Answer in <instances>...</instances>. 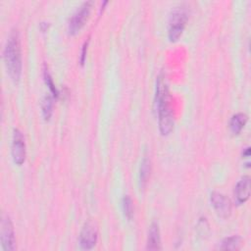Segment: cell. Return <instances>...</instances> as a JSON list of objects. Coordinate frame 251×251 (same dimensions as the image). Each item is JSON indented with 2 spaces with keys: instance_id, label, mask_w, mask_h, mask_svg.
Masks as SVG:
<instances>
[{
  "instance_id": "1",
  "label": "cell",
  "mask_w": 251,
  "mask_h": 251,
  "mask_svg": "<svg viewBox=\"0 0 251 251\" xmlns=\"http://www.w3.org/2000/svg\"><path fill=\"white\" fill-rule=\"evenodd\" d=\"M155 104L158 112L159 130L162 135H168L174 129V115L171 106V96L169 88L163 75H158L156 82Z\"/></svg>"
},
{
  "instance_id": "2",
  "label": "cell",
  "mask_w": 251,
  "mask_h": 251,
  "mask_svg": "<svg viewBox=\"0 0 251 251\" xmlns=\"http://www.w3.org/2000/svg\"><path fill=\"white\" fill-rule=\"evenodd\" d=\"M3 58L9 76L14 82H18L22 75V49L17 29H13L7 38L3 50Z\"/></svg>"
},
{
  "instance_id": "3",
  "label": "cell",
  "mask_w": 251,
  "mask_h": 251,
  "mask_svg": "<svg viewBox=\"0 0 251 251\" xmlns=\"http://www.w3.org/2000/svg\"><path fill=\"white\" fill-rule=\"evenodd\" d=\"M188 16L187 11L184 7H175L170 15L169 19V29L168 36L172 42L176 41L182 34L185 27Z\"/></svg>"
},
{
  "instance_id": "4",
  "label": "cell",
  "mask_w": 251,
  "mask_h": 251,
  "mask_svg": "<svg viewBox=\"0 0 251 251\" xmlns=\"http://www.w3.org/2000/svg\"><path fill=\"white\" fill-rule=\"evenodd\" d=\"M92 4V1L83 2L72 15L68 24V31L70 34L77 33L84 25L89 17Z\"/></svg>"
},
{
  "instance_id": "5",
  "label": "cell",
  "mask_w": 251,
  "mask_h": 251,
  "mask_svg": "<svg viewBox=\"0 0 251 251\" xmlns=\"http://www.w3.org/2000/svg\"><path fill=\"white\" fill-rule=\"evenodd\" d=\"M1 246L4 251H13L16 249L15 231L11 219L7 215H3L1 219L0 230Z\"/></svg>"
},
{
  "instance_id": "6",
  "label": "cell",
  "mask_w": 251,
  "mask_h": 251,
  "mask_svg": "<svg viewBox=\"0 0 251 251\" xmlns=\"http://www.w3.org/2000/svg\"><path fill=\"white\" fill-rule=\"evenodd\" d=\"M98 239V228L94 222L87 221L79 233L78 237V243L81 249L83 250H90L92 249Z\"/></svg>"
},
{
  "instance_id": "7",
  "label": "cell",
  "mask_w": 251,
  "mask_h": 251,
  "mask_svg": "<svg viewBox=\"0 0 251 251\" xmlns=\"http://www.w3.org/2000/svg\"><path fill=\"white\" fill-rule=\"evenodd\" d=\"M11 153L12 158L15 164L18 166H21L24 164L25 160V137L23 133L18 129H14L13 138H12V147H11Z\"/></svg>"
},
{
  "instance_id": "8",
  "label": "cell",
  "mask_w": 251,
  "mask_h": 251,
  "mask_svg": "<svg viewBox=\"0 0 251 251\" xmlns=\"http://www.w3.org/2000/svg\"><path fill=\"white\" fill-rule=\"evenodd\" d=\"M210 201L214 210L221 218L226 219L229 217L231 213V203H230V200L226 195H224L223 193L214 191L211 193Z\"/></svg>"
},
{
  "instance_id": "9",
  "label": "cell",
  "mask_w": 251,
  "mask_h": 251,
  "mask_svg": "<svg viewBox=\"0 0 251 251\" xmlns=\"http://www.w3.org/2000/svg\"><path fill=\"white\" fill-rule=\"evenodd\" d=\"M250 196V177L243 176L234 187V199L236 204L245 203Z\"/></svg>"
},
{
  "instance_id": "10",
  "label": "cell",
  "mask_w": 251,
  "mask_h": 251,
  "mask_svg": "<svg viewBox=\"0 0 251 251\" xmlns=\"http://www.w3.org/2000/svg\"><path fill=\"white\" fill-rule=\"evenodd\" d=\"M146 249L147 250H160L162 249L161 245V235H160V228L157 222H153L150 225L148 235H147V242H146Z\"/></svg>"
},
{
  "instance_id": "11",
  "label": "cell",
  "mask_w": 251,
  "mask_h": 251,
  "mask_svg": "<svg viewBox=\"0 0 251 251\" xmlns=\"http://www.w3.org/2000/svg\"><path fill=\"white\" fill-rule=\"evenodd\" d=\"M247 120H248V117L243 113H237L233 115L229 122L230 131L235 135L239 134L240 131L243 129L244 126L246 125Z\"/></svg>"
},
{
  "instance_id": "12",
  "label": "cell",
  "mask_w": 251,
  "mask_h": 251,
  "mask_svg": "<svg viewBox=\"0 0 251 251\" xmlns=\"http://www.w3.org/2000/svg\"><path fill=\"white\" fill-rule=\"evenodd\" d=\"M150 170H151L150 160L147 158H143V160L140 163V170H139V183H140V187L142 188L147 183L148 177L150 176Z\"/></svg>"
},
{
  "instance_id": "13",
  "label": "cell",
  "mask_w": 251,
  "mask_h": 251,
  "mask_svg": "<svg viewBox=\"0 0 251 251\" xmlns=\"http://www.w3.org/2000/svg\"><path fill=\"white\" fill-rule=\"evenodd\" d=\"M240 247V237L237 235H232L226 237L222 242L220 249L222 250H237Z\"/></svg>"
},
{
  "instance_id": "14",
  "label": "cell",
  "mask_w": 251,
  "mask_h": 251,
  "mask_svg": "<svg viewBox=\"0 0 251 251\" xmlns=\"http://www.w3.org/2000/svg\"><path fill=\"white\" fill-rule=\"evenodd\" d=\"M41 109L43 118L48 121L53 113V96L45 95L41 102Z\"/></svg>"
},
{
  "instance_id": "15",
  "label": "cell",
  "mask_w": 251,
  "mask_h": 251,
  "mask_svg": "<svg viewBox=\"0 0 251 251\" xmlns=\"http://www.w3.org/2000/svg\"><path fill=\"white\" fill-rule=\"evenodd\" d=\"M122 208L125 217L130 221L133 217V202L128 195H125L122 200Z\"/></svg>"
},
{
  "instance_id": "16",
  "label": "cell",
  "mask_w": 251,
  "mask_h": 251,
  "mask_svg": "<svg viewBox=\"0 0 251 251\" xmlns=\"http://www.w3.org/2000/svg\"><path fill=\"white\" fill-rule=\"evenodd\" d=\"M44 80H45L47 86L49 87V89H50V91L52 93V96L53 97H58L59 96V91L56 88V86H55V84L53 82V79H52V77H51V75H50V74H49V72L47 71L46 68L44 69Z\"/></svg>"
},
{
  "instance_id": "17",
  "label": "cell",
  "mask_w": 251,
  "mask_h": 251,
  "mask_svg": "<svg viewBox=\"0 0 251 251\" xmlns=\"http://www.w3.org/2000/svg\"><path fill=\"white\" fill-rule=\"evenodd\" d=\"M87 45H88V41L84 42L83 46H82V51H81V56H80V64L83 65L85 58H86V51H87Z\"/></svg>"
},
{
  "instance_id": "18",
  "label": "cell",
  "mask_w": 251,
  "mask_h": 251,
  "mask_svg": "<svg viewBox=\"0 0 251 251\" xmlns=\"http://www.w3.org/2000/svg\"><path fill=\"white\" fill-rule=\"evenodd\" d=\"M242 156H243L244 158H248V157L250 156V148H249V147H247V148L244 149V151L242 152Z\"/></svg>"
},
{
  "instance_id": "19",
  "label": "cell",
  "mask_w": 251,
  "mask_h": 251,
  "mask_svg": "<svg viewBox=\"0 0 251 251\" xmlns=\"http://www.w3.org/2000/svg\"><path fill=\"white\" fill-rule=\"evenodd\" d=\"M48 25H49L48 23H47V24H46V23H41V24H40V29H41L42 31H45V30L48 28Z\"/></svg>"
}]
</instances>
